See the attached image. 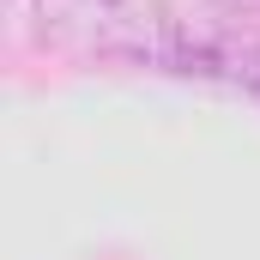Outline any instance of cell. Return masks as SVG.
Wrapping results in <instances>:
<instances>
[{"mask_svg":"<svg viewBox=\"0 0 260 260\" xmlns=\"http://www.w3.org/2000/svg\"><path fill=\"white\" fill-rule=\"evenodd\" d=\"M254 91H260V85H254Z\"/></svg>","mask_w":260,"mask_h":260,"instance_id":"cell-2","label":"cell"},{"mask_svg":"<svg viewBox=\"0 0 260 260\" xmlns=\"http://www.w3.org/2000/svg\"><path fill=\"white\" fill-rule=\"evenodd\" d=\"M43 12V24L55 37H91L103 49H115V37L127 30V0H30Z\"/></svg>","mask_w":260,"mask_h":260,"instance_id":"cell-1","label":"cell"}]
</instances>
